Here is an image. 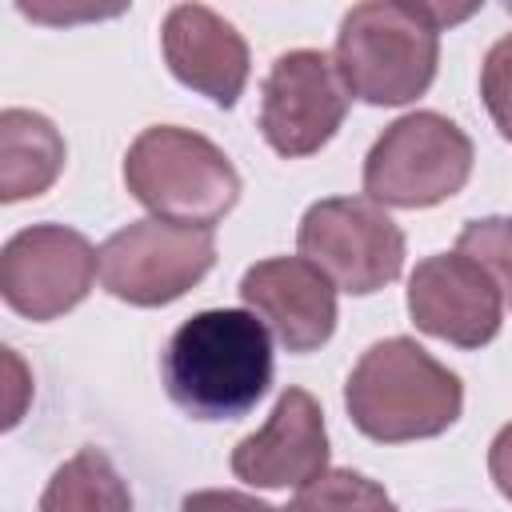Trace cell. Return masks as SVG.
Returning <instances> with one entry per match:
<instances>
[{
    "instance_id": "6da1fadb",
    "label": "cell",
    "mask_w": 512,
    "mask_h": 512,
    "mask_svg": "<svg viewBox=\"0 0 512 512\" xmlns=\"http://www.w3.org/2000/svg\"><path fill=\"white\" fill-rule=\"evenodd\" d=\"M272 336L248 308H204L188 316L160 352L168 400L192 420H236L272 384Z\"/></svg>"
},
{
    "instance_id": "7a4b0ae2",
    "label": "cell",
    "mask_w": 512,
    "mask_h": 512,
    "mask_svg": "<svg viewBox=\"0 0 512 512\" xmlns=\"http://www.w3.org/2000/svg\"><path fill=\"white\" fill-rule=\"evenodd\" d=\"M472 8L444 4H404V0H368L352 4L336 32V72L348 96L396 108L424 96L440 64L444 24L464 20Z\"/></svg>"
},
{
    "instance_id": "3957f363",
    "label": "cell",
    "mask_w": 512,
    "mask_h": 512,
    "mask_svg": "<svg viewBox=\"0 0 512 512\" xmlns=\"http://www.w3.org/2000/svg\"><path fill=\"white\" fill-rule=\"evenodd\" d=\"M344 408L368 440H428L460 420L464 384L416 340L388 336L364 348V356L352 364Z\"/></svg>"
},
{
    "instance_id": "277c9868",
    "label": "cell",
    "mask_w": 512,
    "mask_h": 512,
    "mask_svg": "<svg viewBox=\"0 0 512 512\" xmlns=\"http://www.w3.org/2000/svg\"><path fill=\"white\" fill-rule=\"evenodd\" d=\"M124 184L156 220L196 228H212L240 200L236 164L208 136L176 124H152L128 144Z\"/></svg>"
},
{
    "instance_id": "5b68a950",
    "label": "cell",
    "mask_w": 512,
    "mask_h": 512,
    "mask_svg": "<svg viewBox=\"0 0 512 512\" xmlns=\"http://www.w3.org/2000/svg\"><path fill=\"white\" fill-rule=\"evenodd\" d=\"M468 132L440 112L392 120L364 156V192L380 208H432L452 200L472 176Z\"/></svg>"
},
{
    "instance_id": "8992f818",
    "label": "cell",
    "mask_w": 512,
    "mask_h": 512,
    "mask_svg": "<svg viewBox=\"0 0 512 512\" xmlns=\"http://www.w3.org/2000/svg\"><path fill=\"white\" fill-rule=\"evenodd\" d=\"M216 264V232L172 220H132L100 244V284L108 296L160 308L196 288Z\"/></svg>"
},
{
    "instance_id": "52a82bcc",
    "label": "cell",
    "mask_w": 512,
    "mask_h": 512,
    "mask_svg": "<svg viewBox=\"0 0 512 512\" xmlns=\"http://www.w3.org/2000/svg\"><path fill=\"white\" fill-rule=\"evenodd\" d=\"M296 248L352 296H372L404 272V232L368 196L316 200L300 216Z\"/></svg>"
},
{
    "instance_id": "ba28073f",
    "label": "cell",
    "mask_w": 512,
    "mask_h": 512,
    "mask_svg": "<svg viewBox=\"0 0 512 512\" xmlns=\"http://www.w3.org/2000/svg\"><path fill=\"white\" fill-rule=\"evenodd\" d=\"M348 116V88L316 48L280 52L260 88V132L272 152L300 160L320 152Z\"/></svg>"
},
{
    "instance_id": "9c48e42d",
    "label": "cell",
    "mask_w": 512,
    "mask_h": 512,
    "mask_svg": "<svg viewBox=\"0 0 512 512\" xmlns=\"http://www.w3.org/2000/svg\"><path fill=\"white\" fill-rule=\"evenodd\" d=\"M100 252L84 232L64 224L20 228L0 252V296L24 320H56L72 312L96 284Z\"/></svg>"
},
{
    "instance_id": "30bf717a",
    "label": "cell",
    "mask_w": 512,
    "mask_h": 512,
    "mask_svg": "<svg viewBox=\"0 0 512 512\" xmlns=\"http://www.w3.org/2000/svg\"><path fill=\"white\" fill-rule=\"evenodd\" d=\"M500 288L464 252L424 256L408 276V316L420 332L456 348H484L500 332Z\"/></svg>"
},
{
    "instance_id": "8fae6325",
    "label": "cell",
    "mask_w": 512,
    "mask_h": 512,
    "mask_svg": "<svg viewBox=\"0 0 512 512\" xmlns=\"http://www.w3.org/2000/svg\"><path fill=\"white\" fill-rule=\"evenodd\" d=\"M240 300L288 352H316L336 332V284L304 256H268L240 276Z\"/></svg>"
},
{
    "instance_id": "7c38bea8",
    "label": "cell",
    "mask_w": 512,
    "mask_h": 512,
    "mask_svg": "<svg viewBox=\"0 0 512 512\" xmlns=\"http://www.w3.org/2000/svg\"><path fill=\"white\" fill-rule=\"evenodd\" d=\"M236 480L252 488H304L328 472V428L312 392L284 388L260 432L232 448Z\"/></svg>"
},
{
    "instance_id": "4fadbf2b",
    "label": "cell",
    "mask_w": 512,
    "mask_h": 512,
    "mask_svg": "<svg viewBox=\"0 0 512 512\" xmlns=\"http://www.w3.org/2000/svg\"><path fill=\"white\" fill-rule=\"evenodd\" d=\"M160 48L168 72L208 96L216 108H232L248 84V44L232 20L208 4H176L164 16Z\"/></svg>"
},
{
    "instance_id": "5bb4252c",
    "label": "cell",
    "mask_w": 512,
    "mask_h": 512,
    "mask_svg": "<svg viewBox=\"0 0 512 512\" xmlns=\"http://www.w3.org/2000/svg\"><path fill=\"white\" fill-rule=\"evenodd\" d=\"M64 168V136L56 124L28 108L0 112V200L16 204L44 196Z\"/></svg>"
},
{
    "instance_id": "9a60e30c",
    "label": "cell",
    "mask_w": 512,
    "mask_h": 512,
    "mask_svg": "<svg viewBox=\"0 0 512 512\" xmlns=\"http://www.w3.org/2000/svg\"><path fill=\"white\" fill-rule=\"evenodd\" d=\"M40 512H132V492L104 448H80L44 484Z\"/></svg>"
},
{
    "instance_id": "2e32d148",
    "label": "cell",
    "mask_w": 512,
    "mask_h": 512,
    "mask_svg": "<svg viewBox=\"0 0 512 512\" xmlns=\"http://www.w3.org/2000/svg\"><path fill=\"white\" fill-rule=\"evenodd\" d=\"M284 512H396V500L364 472L328 468L324 476L304 484Z\"/></svg>"
},
{
    "instance_id": "e0dca14e",
    "label": "cell",
    "mask_w": 512,
    "mask_h": 512,
    "mask_svg": "<svg viewBox=\"0 0 512 512\" xmlns=\"http://www.w3.org/2000/svg\"><path fill=\"white\" fill-rule=\"evenodd\" d=\"M456 252L472 256L500 288V300L512 308V216H480L460 228Z\"/></svg>"
},
{
    "instance_id": "ac0fdd59",
    "label": "cell",
    "mask_w": 512,
    "mask_h": 512,
    "mask_svg": "<svg viewBox=\"0 0 512 512\" xmlns=\"http://www.w3.org/2000/svg\"><path fill=\"white\" fill-rule=\"evenodd\" d=\"M480 96L496 132L512 144V32L500 36L480 64Z\"/></svg>"
},
{
    "instance_id": "d6986e66",
    "label": "cell",
    "mask_w": 512,
    "mask_h": 512,
    "mask_svg": "<svg viewBox=\"0 0 512 512\" xmlns=\"http://www.w3.org/2000/svg\"><path fill=\"white\" fill-rule=\"evenodd\" d=\"M180 512H280V508L236 488H200L180 500Z\"/></svg>"
},
{
    "instance_id": "ffe728a7",
    "label": "cell",
    "mask_w": 512,
    "mask_h": 512,
    "mask_svg": "<svg viewBox=\"0 0 512 512\" xmlns=\"http://www.w3.org/2000/svg\"><path fill=\"white\" fill-rule=\"evenodd\" d=\"M488 476L496 484V492L512 504V420L492 436L488 444Z\"/></svg>"
}]
</instances>
